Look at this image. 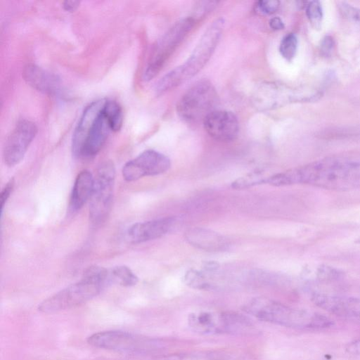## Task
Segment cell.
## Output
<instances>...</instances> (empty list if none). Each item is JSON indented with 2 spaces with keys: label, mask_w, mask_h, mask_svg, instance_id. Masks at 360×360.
Wrapping results in <instances>:
<instances>
[{
  "label": "cell",
  "mask_w": 360,
  "mask_h": 360,
  "mask_svg": "<svg viewBox=\"0 0 360 360\" xmlns=\"http://www.w3.org/2000/svg\"><path fill=\"white\" fill-rule=\"evenodd\" d=\"M175 218L167 217L143 222L129 227L127 236L134 243H140L159 238L167 234L174 226Z\"/></svg>",
  "instance_id": "15"
},
{
  "label": "cell",
  "mask_w": 360,
  "mask_h": 360,
  "mask_svg": "<svg viewBox=\"0 0 360 360\" xmlns=\"http://www.w3.org/2000/svg\"><path fill=\"white\" fill-rule=\"evenodd\" d=\"M265 184L274 186L307 184L315 187L350 191L360 188V161L327 158L275 174Z\"/></svg>",
  "instance_id": "1"
},
{
  "label": "cell",
  "mask_w": 360,
  "mask_h": 360,
  "mask_svg": "<svg viewBox=\"0 0 360 360\" xmlns=\"http://www.w3.org/2000/svg\"><path fill=\"white\" fill-rule=\"evenodd\" d=\"M334 47V41L330 36H326L323 39L321 45V51L323 56H328L330 55Z\"/></svg>",
  "instance_id": "30"
},
{
  "label": "cell",
  "mask_w": 360,
  "mask_h": 360,
  "mask_svg": "<svg viewBox=\"0 0 360 360\" xmlns=\"http://www.w3.org/2000/svg\"><path fill=\"white\" fill-rule=\"evenodd\" d=\"M306 13L314 27L320 28L323 18L322 7L320 2L318 1L309 2L307 6Z\"/></svg>",
  "instance_id": "25"
},
{
  "label": "cell",
  "mask_w": 360,
  "mask_h": 360,
  "mask_svg": "<svg viewBox=\"0 0 360 360\" xmlns=\"http://www.w3.org/2000/svg\"><path fill=\"white\" fill-rule=\"evenodd\" d=\"M112 131L103 109L95 120L84 141L79 158H92L96 155L105 144Z\"/></svg>",
  "instance_id": "18"
},
{
  "label": "cell",
  "mask_w": 360,
  "mask_h": 360,
  "mask_svg": "<svg viewBox=\"0 0 360 360\" xmlns=\"http://www.w3.org/2000/svg\"><path fill=\"white\" fill-rule=\"evenodd\" d=\"M103 112L111 130L113 131L120 130L123 123V112L120 105L115 101L106 100L103 108Z\"/></svg>",
  "instance_id": "21"
},
{
  "label": "cell",
  "mask_w": 360,
  "mask_h": 360,
  "mask_svg": "<svg viewBox=\"0 0 360 360\" xmlns=\"http://www.w3.org/2000/svg\"><path fill=\"white\" fill-rule=\"evenodd\" d=\"M87 342L95 347L135 354L154 352L160 345L155 340L121 330L94 333L88 338Z\"/></svg>",
  "instance_id": "8"
},
{
  "label": "cell",
  "mask_w": 360,
  "mask_h": 360,
  "mask_svg": "<svg viewBox=\"0 0 360 360\" xmlns=\"http://www.w3.org/2000/svg\"><path fill=\"white\" fill-rule=\"evenodd\" d=\"M190 328L199 334L246 335L256 332L246 316L233 311H199L188 316Z\"/></svg>",
  "instance_id": "4"
},
{
  "label": "cell",
  "mask_w": 360,
  "mask_h": 360,
  "mask_svg": "<svg viewBox=\"0 0 360 360\" xmlns=\"http://www.w3.org/2000/svg\"><path fill=\"white\" fill-rule=\"evenodd\" d=\"M38 131L37 125L27 119L19 120L8 136L3 150V158L8 167L18 164Z\"/></svg>",
  "instance_id": "10"
},
{
  "label": "cell",
  "mask_w": 360,
  "mask_h": 360,
  "mask_svg": "<svg viewBox=\"0 0 360 360\" xmlns=\"http://www.w3.org/2000/svg\"><path fill=\"white\" fill-rule=\"evenodd\" d=\"M22 77L26 83L35 90L49 96L61 92V81L55 74L33 63L26 65Z\"/></svg>",
  "instance_id": "14"
},
{
  "label": "cell",
  "mask_w": 360,
  "mask_h": 360,
  "mask_svg": "<svg viewBox=\"0 0 360 360\" xmlns=\"http://www.w3.org/2000/svg\"><path fill=\"white\" fill-rule=\"evenodd\" d=\"M115 179L113 162L106 160L100 164L94 177V186L90 198L89 218L94 224L103 222L112 206Z\"/></svg>",
  "instance_id": "7"
},
{
  "label": "cell",
  "mask_w": 360,
  "mask_h": 360,
  "mask_svg": "<svg viewBox=\"0 0 360 360\" xmlns=\"http://www.w3.org/2000/svg\"><path fill=\"white\" fill-rule=\"evenodd\" d=\"M243 309L260 321L291 328L321 330L333 324L329 317L319 312L291 307L266 297L253 298Z\"/></svg>",
  "instance_id": "2"
},
{
  "label": "cell",
  "mask_w": 360,
  "mask_h": 360,
  "mask_svg": "<svg viewBox=\"0 0 360 360\" xmlns=\"http://www.w3.org/2000/svg\"><path fill=\"white\" fill-rule=\"evenodd\" d=\"M219 98L214 86L207 80H201L190 87L176 104L179 117L188 123L203 122L216 110Z\"/></svg>",
  "instance_id": "5"
},
{
  "label": "cell",
  "mask_w": 360,
  "mask_h": 360,
  "mask_svg": "<svg viewBox=\"0 0 360 360\" xmlns=\"http://www.w3.org/2000/svg\"><path fill=\"white\" fill-rule=\"evenodd\" d=\"M222 18L216 19L204 32L188 60L176 67L183 82L199 72L212 56L224 27Z\"/></svg>",
  "instance_id": "9"
},
{
  "label": "cell",
  "mask_w": 360,
  "mask_h": 360,
  "mask_svg": "<svg viewBox=\"0 0 360 360\" xmlns=\"http://www.w3.org/2000/svg\"><path fill=\"white\" fill-rule=\"evenodd\" d=\"M14 184H15L14 179H11L6 183V184L4 186V187L3 188V189L1 191V196H0L1 214H2L5 204L6 203L8 199L9 198V197L13 191V189L14 187Z\"/></svg>",
  "instance_id": "29"
},
{
  "label": "cell",
  "mask_w": 360,
  "mask_h": 360,
  "mask_svg": "<svg viewBox=\"0 0 360 360\" xmlns=\"http://www.w3.org/2000/svg\"><path fill=\"white\" fill-rule=\"evenodd\" d=\"M297 44V38L295 34H286L280 43L279 52L281 55L285 60L290 61L296 54Z\"/></svg>",
  "instance_id": "24"
},
{
  "label": "cell",
  "mask_w": 360,
  "mask_h": 360,
  "mask_svg": "<svg viewBox=\"0 0 360 360\" xmlns=\"http://www.w3.org/2000/svg\"><path fill=\"white\" fill-rule=\"evenodd\" d=\"M94 186V177L88 170L78 174L72 188L70 199V208L75 212L80 210L91 198Z\"/></svg>",
  "instance_id": "19"
},
{
  "label": "cell",
  "mask_w": 360,
  "mask_h": 360,
  "mask_svg": "<svg viewBox=\"0 0 360 360\" xmlns=\"http://www.w3.org/2000/svg\"><path fill=\"white\" fill-rule=\"evenodd\" d=\"M107 269L98 266L87 268L80 281L61 290L38 307L44 313H55L80 305L100 293L110 281Z\"/></svg>",
  "instance_id": "3"
},
{
  "label": "cell",
  "mask_w": 360,
  "mask_h": 360,
  "mask_svg": "<svg viewBox=\"0 0 360 360\" xmlns=\"http://www.w3.org/2000/svg\"><path fill=\"white\" fill-rule=\"evenodd\" d=\"M162 360H237L236 356L224 351H200L178 354Z\"/></svg>",
  "instance_id": "20"
},
{
  "label": "cell",
  "mask_w": 360,
  "mask_h": 360,
  "mask_svg": "<svg viewBox=\"0 0 360 360\" xmlns=\"http://www.w3.org/2000/svg\"><path fill=\"white\" fill-rule=\"evenodd\" d=\"M184 280L186 285L193 289L207 290L214 288L205 275L197 270H188L185 274Z\"/></svg>",
  "instance_id": "23"
},
{
  "label": "cell",
  "mask_w": 360,
  "mask_h": 360,
  "mask_svg": "<svg viewBox=\"0 0 360 360\" xmlns=\"http://www.w3.org/2000/svg\"><path fill=\"white\" fill-rule=\"evenodd\" d=\"M170 166L168 157L154 150H146L123 166L122 176L126 181H133L165 173Z\"/></svg>",
  "instance_id": "11"
},
{
  "label": "cell",
  "mask_w": 360,
  "mask_h": 360,
  "mask_svg": "<svg viewBox=\"0 0 360 360\" xmlns=\"http://www.w3.org/2000/svg\"><path fill=\"white\" fill-rule=\"evenodd\" d=\"M311 300L317 307L347 319L360 321V298L316 292Z\"/></svg>",
  "instance_id": "12"
},
{
  "label": "cell",
  "mask_w": 360,
  "mask_h": 360,
  "mask_svg": "<svg viewBox=\"0 0 360 360\" xmlns=\"http://www.w3.org/2000/svg\"><path fill=\"white\" fill-rule=\"evenodd\" d=\"M269 26L274 30H281L285 27L283 22L278 17L272 18L269 20Z\"/></svg>",
  "instance_id": "31"
},
{
  "label": "cell",
  "mask_w": 360,
  "mask_h": 360,
  "mask_svg": "<svg viewBox=\"0 0 360 360\" xmlns=\"http://www.w3.org/2000/svg\"><path fill=\"white\" fill-rule=\"evenodd\" d=\"M202 123L207 133L219 141H233L238 134V118L231 111L216 110L209 114Z\"/></svg>",
  "instance_id": "13"
},
{
  "label": "cell",
  "mask_w": 360,
  "mask_h": 360,
  "mask_svg": "<svg viewBox=\"0 0 360 360\" xmlns=\"http://www.w3.org/2000/svg\"><path fill=\"white\" fill-rule=\"evenodd\" d=\"M280 1L276 0H260L255 4V11L261 15H271L279 8Z\"/></svg>",
  "instance_id": "26"
},
{
  "label": "cell",
  "mask_w": 360,
  "mask_h": 360,
  "mask_svg": "<svg viewBox=\"0 0 360 360\" xmlns=\"http://www.w3.org/2000/svg\"><path fill=\"white\" fill-rule=\"evenodd\" d=\"M218 268V264L213 262H208L205 264V269L207 271H214Z\"/></svg>",
  "instance_id": "33"
},
{
  "label": "cell",
  "mask_w": 360,
  "mask_h": 360,
  "mask_svg": "<svg viewBox=\"0 0 360 360\" xmlns=\"http://www.w3.org/2000/svg\"><path fill=\"white\" fill-rule=\"evenodd\" d=\"M80 1H65L63 3L64 10L68 12H74L79 6Z\"/></svg>",
  "instance_id": "32"
},
{
  "label": "cell",
  "mask_w": 360,
  "mask_h": 360,
  "mask_svg": "<svg viewBox=\"0 0 360 360\" xmlns=\"http://www.w3.org/2000/svg\"><path fill=\"white\" fill-rule=\"evenodd\" d=\"M217 4L218 1H198L194 6V15L192 17L196 20L197 18H200L206 15V13L212 11Z\"/></svg>",
  "instance_id": "28"
},
{
  "label": "cell",
  "mask_w": 360,
  "mask_h": 360,
  "mask_svg": "<svg viewBox=\"0 0 360 360\" xmlns=\"http://www.w3.org/2000/svg\"><path fill=\"white\" fill-rule=\"evenodd\" d=\"M195 21L193 17L179 20L156 42L143 72L144 81L148 82L158 74L176 47L193 29Z\"/></svg>",
  "instance_id": "6"
},
{
  "label": "cell",
  "mask_w": 360,
  "mask_h": 360,
  "mask_svg": "<svg viewBox=\"0 0 360 360\" xmlns=\"http://www.w3.org/2000/svg\"><path fill=\"white\" fill-rule=\"evenodd\" d=\"M105 101V99H100L93 101L84 110L72 136V151L74 156L80 157L86 137L102 110Z\"/></svg>",
  "instance_id": "17"
},
{
  "label": "cell",
  "mask_w": 360,
  "mask_h": 360,
  "mask_svg": "<svg viewBox=\"0 0 360 360\" xmlns=\"http://www.w3.org/2000/svg\"><path fill=\"white\" fill-rule=\"evenodd\" d=\"M111 278L124 286H132L138 283L139 278L127 266H117L110 272Z\"/></svg>",
  "instance_id": "22"
},
{
  "label": "cell",
  "mask_w": 360,
  "mask_h": 360,
  "mask_svg": "<svg viewBox=\"0 0 360 360\" xmlns=\"http://www.w3.org/2000/svg\"><path fill=\"white\" fill-rule=\"evenodd\" d=\"M317 278L323 281H333L341 278L342 272L330 266H321L316 273Z\"/></svg>",
  "instance_id": "27"
},
{
  "label": "cell",
  "mask_w": 360,
  "mask_h": 360,
  "mask_svg": "<svg viewBox=\"0 0 360 360\" xmlns=\"http://www.w3.org/2000/svg\"><path fill=\"white\" fill-rule=\"evenodd\" d=\"M184 237L192 246L204 251L223 252L229 248L226 238L206 228H191L186 231Z\"/></svg>",
  "instance_id": "16"
}]
</instances>
